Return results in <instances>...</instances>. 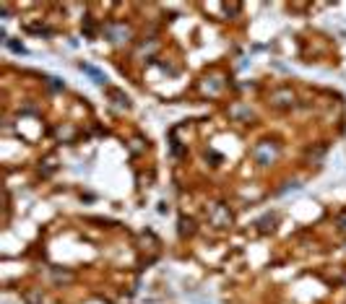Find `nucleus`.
Segmentation results:
<instances>
[{
    "instance_id": "nucleus-1",
    "label": "nucleus",
    "mask_w": 346,
    "mask_h": 304,
    "mask_svg": "<svg viewBox=\"0 0 346 304\" xmlns=\"http://www.w3.org/2000/svg\"><path fill=\"white\" fill-rule=\"evenodd\" d=\"M81 70H86L89 76H94V78H97V84H102V81H104V78H102V76H99L94 68H91V65H81Z\"/></svg>"
},
{
    "instance_id": "nucleus-2",
    "label": "nucleus",
    "mask_w": 346,
    "mask_h": 304,
    "mask_svg": "<svg viewBox=\"0 0 346 304\" xmlns=\"http://www.w3.org/2000/svg\"><path fill=\"white\" fill-rule=\"evenodd\" d=\"M8 47H11L13 52H24V47H21V44H16V42H8Z\"/></svg>"
}]
</instances>
